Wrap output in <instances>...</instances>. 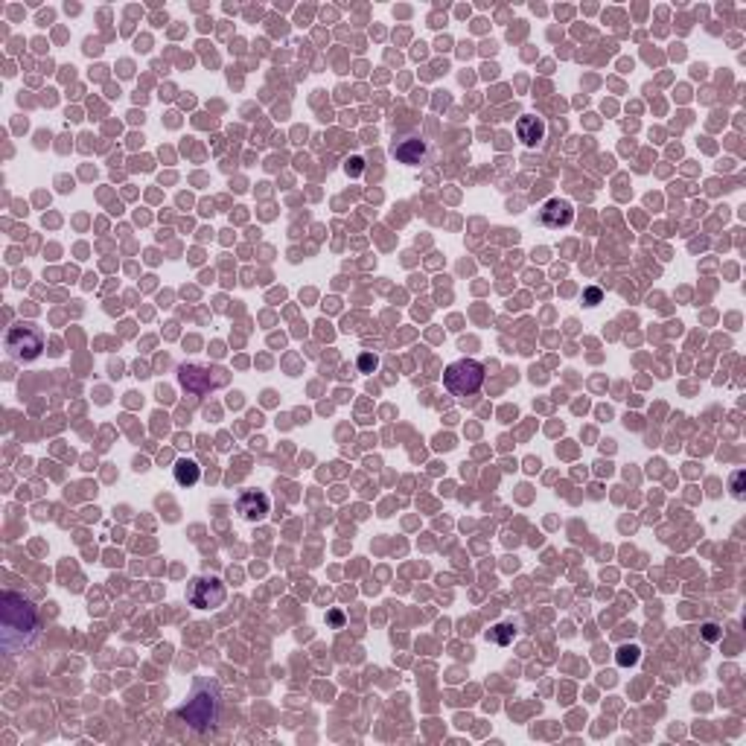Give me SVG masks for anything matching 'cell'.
I'll return each mask as SVG.
<instances>
[{
  "label": "cell",
  "mask_w": 746,
  "mask_h": 746,
  "mask_svg": "<svg viewBox=\"0 0 746 746\" xmlns=\"http://www.w3.org/2000/svg\"><path fill=\"white\" fill-rule=\"evenodd\" d=\"M38 612L30 598L18 592H3L0 601V644L6 653H18L35 641Z\"/></svg>",
  "instance_id": "obj_1"
},
{
  "label": "cell",
  "mask_w": 746,
  "mask_h": 746,
  "mask_svg": "<svg viewBox=\"0 0 746 746\" xmlns=\"http://www.w3.org/2000/svg\"><path fill=\"white\" fill-rule=\"evenodd\" d=\"M481 382H484V368L475 359H458L443 371V385L455 397H470V393L481 388Z\"/></svg>",
  "instance_id": "obj_2"
},
{
  "label": "cell",
  "mask_w": 746,
  "mask_h": 746,
  "mask_svg": "<svg viewBox=\"0 0 746 746\" xmlns=\"http://www.w3.org/2000/svg\"><path fill=\"white\" fill-rule=\"evenodd\" d=\"M216 706H219V691L216 685H202L199 691L193 694V700L187 702L178 714L195 729V731H207L216 720Z\"/></svg>",
  "instance_id": "obj_3"
},
{
  "label": "cell",
  "mask_w": 746,
  "mask_h": 746,
  "mask_svg": "<svg viewBox=\"0 0 746 746\" xmlns=\"http://www.w3.org/2000/svg\"><path fill=\"white\" fill-rule=\"evenodd\" d=\"M44 350V335L33 323H15L6 332V353L15 362H33Z\"/></svg>",
  "instance_id": "obj_4"
},
{
  "label": "cell",
  "mask_w": 746,
  "mask_h": 746,
  "mask_svg": "<svg viewBox=\"0 0 746 746\" xmlns=\"http://www.w3.org/2000/svg\"><path fill=\"white\" fill-rule=\"evenodd\" d=\"M187 598H190L193 607H199V610L219 607V603L224 601V586L216 580V577H199V580H193Z\"/></svg>",
  "instance_id": "obj_5"
},
{
  "label": "cell",
  "mask_w": 746,
  "mask_h": 746,
  "mask_svg": "<svg viewBox=\"0 0 746 746\" xmlns=\"http://www.w3.org/2000/svg\"><path fill=\"white\" fill-rule=\"evenodd\" d=\"M236 510H239V516H242V519H248V522H260V519L269 516L272 501H269V496H265V492H260V490H248V492H242V496H239Z\"/></svg>",
  "instance_id": "obj_6"
},
{
  "label": "cell",
  "mask_w": 746,
  "mask_h": 746,
  "mask_svg": "<svg viewBox=\"0 0 746 746\" xmlns=\"http://www.w3.org/2000/svg\"><path fill=\"white\" fill-rule=\"evenodd\" d=\"M540 219H542L545 228H566V224L574 219V207L566 199H551V202H545V207L540 210Z\"/></svg>",
  "instance_id": "obj_7"
},
{
  "label": "cell",
  "mask_w": 746,
  "mask_h": 746,
  "mask_svg": "<svg viewBox=\"0 0 746 746\" xmlns=\"http://www.w3.org/2000/svg\"><path fill=\"white\" fill-rule=\"evenodd\" d=\"M516 134H519V140H522L525 146H537L540 140L545 137V123H542L540 117H533V114L519 117V123H516Z\"/></svg>",
  "instance_id": "obj_8"
},
{
  "label": "cell",
  "mask_w": 746,
  "mask_h": 746,
  "mask_svg": "<svg viewBox=\"0 0 746 746\" xmlns=\"http://www.w3.org/2000/svg\"><path fill=\"white\" fill-rule=\"evenodd\" d=\"M393 154H397V161H402V163H420V158L426 154V146H423V140H402L400 146H393Z\"/></svg>",
  "instance_id": "obj_9"
},
{
  "label": "cell",
  "mask_w": 746,
  "mask_h": 746,
  "mask_svg": "<svg viewBox=\"0 0 746 746\" xmlns=\"http://www.w3.org/2000/svg\"><path fill=\"white\" fill-rule=\"evenodd\" d=\"M199 478H202V470H199V463L190 461V458H181L175 463V481L181 487H193V484H199Z\"/></svg>",
  "instance_id": "obj_10"
},
{
  "label": "cell",
  "mask_w": 746,
  "mask_h": 746,
  "mask_svg": "<svg viewBox=\"0 0 746 746\" xmlns=\"http://www.w3.org/2000/svg\"><path fill=\"white\" fill-rule=\"evenodd\" d=\"M615 659H618V665H621V668L636 665V661H639V647H632V644H630V647H621Z\"/></svg>",
  "instance_id": "obj_11"
},
{
  "label": "cell",
  "mask_w": 746,
  "mask_h": 746,
  "mask_svg": "<svg viewBox=\"0 0 746 746\" xmlns=\"http://www.w3.org/2000/svg\"><path fill=\"white\" fill-rule=\"evenodd\" d=\"M490 639L496 641V644H501V647H504V644H510V641H513V627H510V624H499L496 630L490 632Z\"/></svg>",
  "instance_id": "obj_12"
},
{
  "label": "cell",
  "mask_w": 746,
  "mask_h": 746,
  "mask_svg": "<svg viewBox=\"0 0 746 746\" xmlns=\"http://www.w3.org/2000/svg\"><path fill=\"white\" fill-rule=\"evenodd\" d=\"M376 364H379V359H376V356L364 353V356L359 359V371H362V373H373V371H376Z\"/></svg>",
  "instance_id": "obj_13"
},
{
  "label": "cell",
  "mask_w": 746,
  "mask_h": 746,
  "mask_svg": "<svg viewBox=\"0 0 746 746\" xmlns=\"http://www.w3.org/2000/svg\"><path fill=\"white\" fill-rule=\"evenodd\" d=\"M702 636H706L709 641H717V639H720V627H717V624H706V627H702Z\"/></svg>",
  "instance_id": "obj_14"
},
{
  "label": "cell",
  "mask_w": 746,
  "mask_h": 746,
  "mask_svg": "<svg viewBox=\"0 0 746 746\" xmlns=\"http://www.w3.org/2000/svg\"><path fill=\"white\" fill-rule=\"evenodd\" d=\"M731 487H735V490H731V492H735V499H743V490H740L743 487V472H735V478H731Z\"/></svg>",
  "instance_id": "obj_15"
},
{
  "label": "cell",
  "mask_w": 746,
  "mask_h": 746,
  "mask_svg": "<svg viewBox=\"0 0 746 746\" xmlns=\"http://www.w3.org/2000/svg\"><path fill=\"white\" fill-rule=\"evenodd\" d=\"M359 172H362V158H350V161H347V175H353V178H356Z\"/></svg>",
  "instance_id": "obj_16"
},
{
  "label": "cell",
  "mask_w": 746,
  "mask_h": 746,
  "mask_svg": "<svg viewBox=\"0 0 746 746\" xmlns=\"http://www.w3.org/2000/svg\"><path fill=\"white\" fill-rule=\"evenodd\" d=\"M598 301H601V289H589V292H586V303H589V306H595Z\"/></svg>",
  "instance_id": "obj_17"
}]
</instances>
